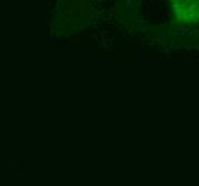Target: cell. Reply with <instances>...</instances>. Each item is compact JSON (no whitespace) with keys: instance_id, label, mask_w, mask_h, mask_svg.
I'll return each mask as SVG.
<instances>
[{"instance_id":"6da1fadb","label":"cell","mask_w":199,"mask_h":186,"mask_svg":"<svg viewBox=\"0 0 199 186\" xmlns=\"http://www.w3.org/2000/svg\"><path fill=\"white\" fill-rule=\"evenodd\" d=\"M176 16L185 22L199 20V0H169Z\"/></svg>"}]
</instances>
